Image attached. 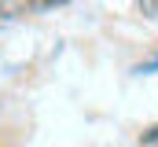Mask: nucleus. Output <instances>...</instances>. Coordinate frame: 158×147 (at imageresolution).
Segmentation results:
<instances>
[{"label": "nucleus", "mask_w": 158, "mask_h": 147, "mask_svg": "<svg viewBox=\"0 0 158 147\" xmlns=\"http://www.w3.org/2000/svg\"><path fill=\"white\" fill-rule=\"evenodd\" d=\"M140 11H143L147 19H158V0H143V4H140Z\"/></svg>", "instance_id": "obj_1"}, {"label": "nucleus", "mask_w": 158, "mask_h": 147, "mask_svg": "<svg viewBox=\"0 0 158 147\" xmlns=\"http://www.w3.org/2000/svg\"><path fill=\"white\" fill-rule=\"evenodd\" d=\"M140 140H143V144H158V125H151V129H147Z\"/></svg>", "instance_id": "obj_2"}]
</instances>
